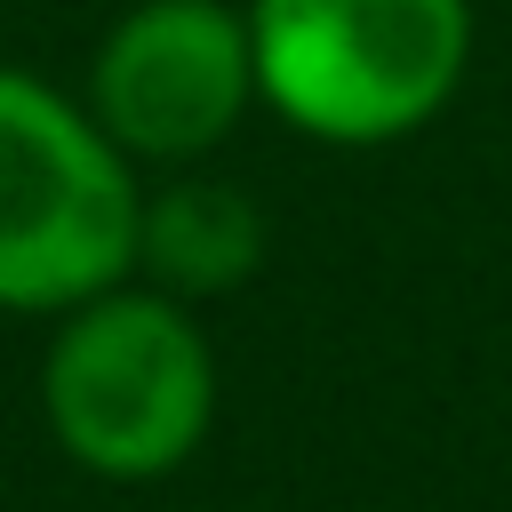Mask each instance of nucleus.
Instances as JSON below:
<instances>
[{
    "mask_svg": "<svg viewBox=\"0 0 512 512\" xmlns=\"http://www.w3.org/2000/svg\"><path fill=\"white\" fill-rule=\"evenodd\" d=\"M256 264H264V208L240 184L176 168L160 192H144L136 280L168 288L176 304H208V296H232Z\"/></svg>",
    "mask_w": 512,
    "mask_h": 512,
    "instance_id": "5",
    "label": "nucleus"
},
{
    "mask_svg": "<svg viewBox=\"0 0 512 512\" xmlns=\"http://www.w3.org/2000/svg\"><path fill=\"white\" fill-rule=\"evenodd\" d=\"M256 104L312 144L368 152L432 128L472 64V0H240Z\"/></svg>",
    "mask_w": 512,
    "mask_h": 512,
    "instance_id": "2",
    "label": "nucleus"
},
{
    "mask_svg": "<svg viewBox=\"0 0 512 512\" xmlns=\"http://www.w3.org/2000/svg\"><path fill=\"white\" fill-rule=\"evenodd\" d=\"M80 104L136 168L208 160L256 104V48L240 0H136L88 56Z\"/></svg>",
    "mask_w": 512,
    "mask_h": 512,
    "instance_id": "4",
    "label": "nucleus"
},
{
    "mask_svg": "<svg viewBox=\"0 0 512 512\" xmlns=\"http://www.w3.org/2000/svg\"><path fill=\"white\" fill-rule=\"evenodd\" d=\"M144 168L56 80L0 64V312L56 320L136 280Z\"/></svg>",
    "mask_w": 512,
    "mask_h": 512,
    "instance_id": "3",
    "label": "nucleus"
},
{
    "mask_svg": "<svg viewBox=\"0 0 512 512\" xmlns=\"http://www.w3.org/2000/svg\"><path fill=\"white\" fill-rule=\"evenodd\" d=\"M40 424L88 480H168L200 456L216 424V352L200 304L152 280H120L48 320Z\"/></svg>",
    "mask_w": 512,
    "mask_h": 512,
    "instance_id": "1",
    "label": "nucleus"
}]
</instances>
